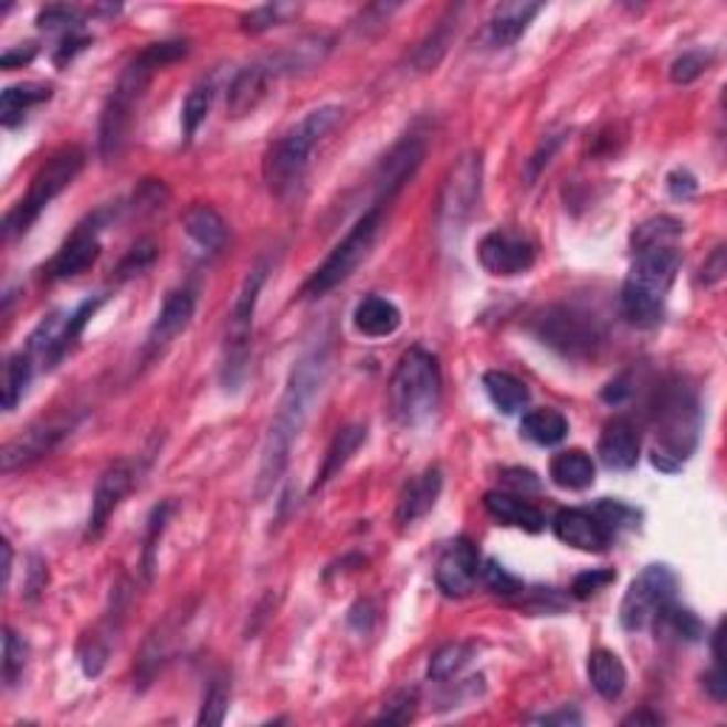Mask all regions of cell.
I'll return each instance as SVG.
<instances>
[{"label": "cell", "instance_id": "obj_1", "mask_svg": "<svg viewBox=\"0 0 727 727\" xmlns=\"http://www.w3.org/2000/svg\"><path fill=\"white\" fill-rule=\"evenodd\" d=\"M327 372H330V347L327 345H316L313 350H307L293 367L285 396L278 401V410L265 438V450H262V463H259L256 475V497H265L276 486L282 472L287 470L293 443H296L298 432L310 418L313 403H316L318 392L327 381Z\"/></svg>", "mask_w": 727, "mask_h": 727}, {"label": "cell", "instance_id": "obj_2", "mask_svg": "<svg viewBox=\"0 0 727 727\" xmlns=\"http://www.w3.org/2000/svg\"><path fill=\"white\" fill-rule=\"evenodd\" d=\"M188 54L186 40H162V43H151L146 46L137 57L123 69L117 86L108 94L103 114H99V131H97V146L99 157L106 162L119 159L123 148L128 143V134L134 126V112H137L139 99L146 97V88L151 86L154 74L159 69L171 66L179 57Z\"/></svg>", "mask_w": 727, "mask_h": 727}, {"label": "cell", "instance_id": "obj_3", "mask_svg": "<svg viewBox=\"0 0 727 727\" xmlns=\"http://www.w3.org/2000/svg\"><path fill=\"white\" fill-rule=\"evenodd\" d=\"M651 421H654L656 435L654 452H651L654 466L662 472L682 470V463L694 455L702 430L699 398L694 387L682 378H668L656 390Z\"/></svg>", "mask_w": 727, "mask_h": 727}, {"label": "cell", "instance_id": "obj_4", "mask_svg": "<svg viewBox=\"0 0 727 727\" xmlns=\"http://www.w3.org/2000/svg\"><path fill=\"white\" fill-rule=\"evenodd\" d=\"M629 278L622 285V316L634 327H656L665 313V298L682 265V251L676 245H651L634 251Z\"/></svg>", "mask_w": 727, "mask_h": 727}, {"label": "cell", "instance_id": "obj_5", "mask_svg": "<svg viewBox=\"0 0 727 727\" xmlns=\"http://www.w3.org/2000/svg\"><path fill=\"white\" fill-rule=\"evenodd\" d=\"M341 114H345V108L336 106V103L313 108V112H307L305 117L298 119L285 137H278L267 148L262 173H265V186L273 197H285V193H291L302 182L313 148L336 128Z\"/></svg>", "mask_w": 727, "mask_h": 727}, {"label": "cell", "instance_id": "obj_6", "mask_svg": "<svg viewBox=\"0 0 727 727\" xmlns=\"http://www.w3.org/2000/svg\"><path fill=\"white\" fill-rule=\"evenodd\" d=\"M441 403V367L432 352L412 347L390 378V412L401 426H418L435 415Z\"/></svg>", "mask_w": 727, "mask_h": 727}, {"label": "cell", "instance_id": "obj_7", "mask_svg": "<svg viewBox=\"0 0 727 727\" xmlns=\"http://www.w3.org/2000/svg\"><path fill=\"white\" fill-rule=\"evenodd\" d=\"M83 166H86V151L83 148L66 146L54 151L32 177L27 197L20 199L18 206L7 213V219H3V239L9 242V239L27 233L38 222L40 213L46 211L54 199L80 177Z\"/></svg>", "mask_w": 727, "mask_h": 727}, {"label": "cell", "instance_id": "obj_8", "mask_svg": "<svg viewBox=\"0 0 727 727\" xmlns=\"http://www.w3.org/2000/svg\"><path fill=\"white\" fill-rule=\"evenodd\" d=\"M267 271H271L267 259H259L256 265L247 271L236 298H233L231 318H228V333H225V352H222V383H225V390H239L247 376L253 316H256L259 293H262V287H265L267 282Z\"/></svg>", "mask_w": 727, "mask_h": 727}, {"label": "cell", "instance_id": "obj_9", "mask_svg": "<svg viewBox=\"0 0 727 727\" xmlns=\"http://www.w3.org/2000/svg\"><path fill=\"white\" fill-rule=\"evenodd\" d=\"M381 213L383 208L372 206L370 211L358 219L356 225L350 228V233L333 247L330 256H327L325 262L316 267V273L307 278L305 287H302V296L310 298V302L313 298L327 296V293L336 291L341 282H347V278L358 271V265H361L364 259L370 256L372 242H376L378 228H381Z\"/></svg>", "mask_w": 727, "mask_h": 727}, {"label": "cell", "instance_id": "obj_10", "mask_svg": "<svg viewBox=\"0 0 727 727\" xmlns=\"http://www.w3.org/2000/svg\"><path fill=\"white\" fill-rule=\"evenodd\" d=\"M483 179V157L470 151L457 159L443 179L441 197H438V233L441 239H455L466 231L472 213H475L477 199H481Z\"/></svg>", "mask_w": 727, "mask_h": 727}, {"label": "cell", "instance_id": "obj_11", "mask_svg": "<svg viewBox=\"0 0 727 727\" xmlns=\"http://www.w3.org/2000/svg\"><path fill=\"white\" fill-rule=\"evenodd\" d=\"M535 333L542 345L560 352L562 358H594L597 350L605 341L600 322L589 313H580L575 307H546L537 316Z\"/></svg>", "mask_w": 727, "mask_h": 727}, {"label": "cell", "instance_id": "obj_12", "mask_svg": "<svg viewBox=\"0 0 727 727\" xmlns=\"http://www.w3.org/2000/svg\"><path fill=\"white\" fill-rule=\"evenodd\" d=\"M676 597V575L654 562V566H645L640 571L634 582L629 586L625 597H622L620 605V625L625 631H645L651 629L654 622L662 620V614L668 611V605H674Z\"/></svg>", "mask_w": 727, "mask_h": 727}, {"label": "cell", "instance_id": "obj_13", "mask_svg": "<svg viewBox=\"0 0 727 727\" xmlns=\"http://www.w3.org/2000/svg\"><path fill=\"white\" fill-rule=\"evenodd\" d=\"M74 423H77L74 415H54L49 418V421H40L34 423V426H29L23 435L9 441L7 446H3V452H0V466H3V472L12 475V472L27 470L32 463L52 455L60 443L72 435Z\"/></svg>", "mask_w": 727, "mask_h": 727}, {"label": "cell", "instance_id": "obj_14", "mask_svg": "<svg viewBox=\"0 0 727 727\" xmlns=\"http://www.w3.org/2000/svg\"><path fill=\"white\" fill-rule=\"evenodd\" d=\"M106 213L108 211H97L88 222L77 225V231L63 242L54 259L49 262L46 276L54 278V282H63V278H74L80 273H86L88 267L97 262L99 256V228L106 225Z\"/></svg>", "mask_w": 727, "mask_h": 727}, {"label": "cell", "instance_id": "obj_15", "mask_svg": "<svg viewBox=\"0 0 727 727\" xmlns=\"http://www.w3.org/2000/svg\"><path fill=\"white\" fill-rule=\"evenodd\" d=\"M477 259L492 276H520V273H529L531 265H535V245L529 239L517 236V233L492 231L489 236L481 239Z\"/></svg>", "mask_w": 727, "mask_h": 727}, {"label": "cell", "instance_id": "obj_16", "mask_svg": "<svg viewBox=\"0 0 727 727\" xmlns=\"http://www.w3.org/2000/svg\"><path fill=\"white\" fill-rule=\"evenodd\" d=\"M423 154H426V148H423L421 139L407 137L381 159V166L376 171V208L390 206L392 199L403 191V186L421 168Z\"/></svg>", "mask_w": 727, "mask_h": 727}, {"label": "cell", "instance_id": "obj_17", "mask_svg": "<svg viewBox=\"0 0 727 727\" xmlns=\"http://www.w3.org/2000/svg\"><path fill=\"white\" fill-rule=\"evenodd\" d=\"M477 571H481V557H477L475 542L466 537L452 540L443 555L438 557L435 566V582L438 589L446 597H466L477 582Z\"/></svg>", "mask_w": 727, "mask_h": 727}, {"label": "cell", "instance_id": "obj_18", "mask_svg": "<svg viewBox=\"0 0 727 727\" xmlns=\"http://www.w3.org/2000/svg\"><path fill=\"white\" fill-rule=\"evenodd\" d=\"M131 486H134V470L131 463L126 461L112 463V466L99 475L92 497V515H88V529H86L88 540H97V537L106 531L108 520H112V515L117 512L119 503H123V497L131 492Z\"/></svg>", "mask_w": 727, "mask_h": 727}, {"label": "cell", "instance_id": "obj_19", "mask_svg": "<svg viewBox=\"0 0 727 727\" xmlns=\"http://www.w3.org/2000/svg\"><path fill=\"white\" fill-rule=\"evenodd\" d=\"M551 529H555L557 540L577 551H589V555H602L611 546V537H614L602 526L594 512L586 509L557 512Z\"/></svg>", "mask_w": 727, "mask_h": 727}, {"label": "cell", "instance_id": "obj_20", "mask_svg": "<svg viewBox=\"0 0 727 727\" xmlns=\"http://www.w3.org/2000/svg\"><path fill=\"white\" fill-rule=\"evenodd\" d=\"M193 293L191 291H171L159 307L157 318H154L151 330H148L146 338V352L148 356H159V352L166 350L171 345L173 338L179 333H186L188 325H191L193 318Z\"/></svg>", "mask_w": 727, "mask_h": 727}, {"label": "cell", "instance_id": "obj_21", "mask_svg": "<svg viewBox=\"0 0 727 727\" xmlns=\"http://www.w3.org/2000/svg\"><path fill=\"white\" fill-rule=\"evenodd\" d=\"M597 455L611 472H631L640 463V435L629 418H611L600 432Z\"/></svg>", "mask_w": 727, "mask_h": 727}, {"label": "cell", "instance_id": "obj_22", "mask_svg": "<svg viewBox=\"0 0 727 727\" xmlns=\"http://www.w3.org/2000/svg\"><path fill=\"white\" fill-rule=\"evenodd\" d=\"M271 83H276V77H273L265 57L242 69V72L233 77L231 88H228V114H231V117H245V114L256 112L259 103L267 97Z\"/></svg>", "mask_w": 727, "mask_h": 727}, {"label": "cell", "instance_id": "obj_23", "mask_svg": "<svg viewBox=\"0 0 727 727\" xmlns=\"http://www.w3.org/2000/svg\"><path fill=\"white\" fill-rule=\"evenodd\" d=\"M441 489H443V475L438 466H432V470L412 477V481L403 486L401 497H398V509H396L398 526L407 529V526H412L415 520H421V517L435 506Z\"/></svg>", "mask_w": 727, "mask_h": 727}, {"label": "cell", "instance_id": "obj_24", "mask_svg": "<svg viewBox=\"0 0 727 727\" xmlns=\"http://www.w3.org/2000/svg\"><path fill=\"white\" fill-rule=\"evenodd\" d=\"M483 509L489 512L497 523L503 526H515V529L523 531H537L546 529V517L537 506H531L526 497L520 495H509V492H486L483 495Z\"/></svg>", "mask_w": 727, "mask_h": 727}, {"label": "cell", "instance_id": "obj_25", "mask_svg": "<svg viewBox=\"0 0 727 727\" xmlns=\"http://www.w3.org/2000/svg\"><path fill=\"white\" fill-rule=\"evenodd\" d=\"M542 12V3H526V0H512L501 3L489 20V43L495 49L515 46L517 40L526 34L531 20Z\"/></svg>", "mask_w": 727, "mask_h": 727}, {"label": "cell", "instance_id": "obj_26", "mask_svg": "<svg viewBox=\"0 0 727 727\" xmlns=\"http://www.w3.org/2000/svg\"><path fill=\"white\" fill-rule=\"evenodd\" d=\"M352 325H356V330L367 338H387L401 327V310L392 305L390 298L367 296L356 305Z\"/></svg>", "mask_w": 727, "mask_h": 727}, {"label": "cell", "instance_id": "obj_27", "mask_svg": "<svg viewBox=\"0 0 727 727\" xmlns=\"http://www.w3.org/2000/svg\"><path fill=\"white\" fill-rule=\"evenodd\" d=\"M364 441H367V426H364V423H350V426H345V430H338L336 438H333V443H330V450H327L325 463H322V470H318L316 483H313L310 492L325 489L327 483H330L333 477L345 470L347 463H350V457L361 450Z\"/></svg>", "mask_w": 727, "mask_h": 727}, {"label": "cell", "instance_id": "obj_28", "mask_svg": "<svg viewBox=\"0 0 727 727\" xmlns=\"http://www.w3.org/2000/svg\"><path fill=\"white\" fill-rule=\"evenodd\" d=\"M182 225H186L188 236L206 253H219L228 245L225 219L219 217L211 206L197 202V206L188 208V211L182 213Z\"/></svg>", "mask_w": 727, "mask_h": 727}, {"label": "cell", "instance_id": "obj_29", "mask_svg": "<svg viewBox=\"0 0 727 727\" xmlns=\"http://www.w3.org/2000/svg\"><path fill=\"white\" fill-rule=\"evenodd\" d=\"M589 679L591 688L602 696V699H620L625 685H629V671L622 665L620 656L609 649H597L589 654Z\"/></svg>", "mask_w": 727, "mask_h": 727}, {"label": "cell", "instance_id": "obj_30", "mask_svg": "<svg viewBox=\"0 0 727 727\" xmlns=\"http://www.w3.org/2000/svg\"><path fill=\"white\" fill-rule=\"evenodd\" d=\"M594 475H597L594 461H591L589 452L582 450L557 452L549 463V477L555 481V486H560V489H571V492L589 489L591 483H594Z\"/></svg>", "mask_w": 727, "mask_h": 727}, {"label": "cell", "instance_id": "obj_31", "mask_svg": "<svg viewBox=\"0 0 727 727\" xmlns=\"http://www.w3.org/2000/svg\"><path fill=\"white\" fill-rule=\"evenodd\" d=\"M483 390H486L489 401L495 403V410L503 412V415H515V412L529 407V387L520 378L512 376V372L489 370L483 376Z\"/></svg>", "mask_w": 727, "mask_h": 727}, {"label": "cell", "instance_id": "obj_32", "mask_svg": "<svg viewBox=\"0 0 727 727\" xmlns=\"http://www.w3.org/2000/svg\"><path fill=\"white\" fill-rule=\"evenodd\" d=\"M457 12H461V7L446 9V14L438 20V27L421 40V46H418L415 54H412V66H415L418 72H435L438 63L443 60V54L450 52L452 34H455L457 29Z\"/></svg>", "mask_w": 727, "mask_h": 727}, {"label": "cell", "instance_id": "obj_33", "mask_svg": "<svg viewBox=\"0 0 727 727\" xmlns=\"http://www.w3.org/2000/svg\"><path fill=\"white\" fill-rule=\"evenodd\" d=\"M49 97H52L49 83H20V86L3 88V94H0V123L7 128H14L29 108L46 103Z\"/></svg>", "mask_w": 727, "mask_h": 727}, {"label": "cell", "instance_id": "obj_34", "mask_svg": "<svg viewBox=\"0 0 727 727\" xmlns=\"http://www.w3.org/2000/svg\"><path fill=\"white\" fill-rule=\"evenodd\" d=\"M103 302H106V296H94V298H86L83 305L77 307L74 313H69L66 322H63V327H60L57 338H54L52 350H49L46 356V367H54V364H60V358L69 356V352L74 350V345H77V338L83 336V330H86V325L94 318V313L103 307Z\"/></svg>", "mask_w": 727, "mask_h": 727}, {"label": "cell", "instance_id": "obj_35", "mask_svg": "<svg viewBox=\"0 0 727 727\" xmlns=\"http://www.w3.org/2000/svg\"><path fill=\"white\" fill-rule=\"evenodd\" d=\"M523 438H529L537 446H557L569 435V421L557 410H531L520 421Z\"/></svg>", "mask_w": 727, "mask_h": 727}, {"label": "cell", "instance_id": "obj_36", "mask_svg": "<svg viewBox=\"0 0 727 727\" xmlns=\"http://www.w3.org/2000/svg\"><path fill=\"white\" fill-rule=\"evenodd\" d=\"M34 376V356L29 350H20L9 356L7 372H3V410L12 412L20 403V398L27 396L29 381Z\"/></svg>", "mask_w": 727, "mask_h": 727}, {"label": "cell", "instance_id": "obj_37", "mask_svg": "<svg viewBox=\"0 0 727 727\" xmlns=\"http://www.w3.org/2000/svg\"><path fill=\"white\" fill-rule=\"evenodd\" d=\"M472 654H475V649H472L470 642H450V645H443V649H438L435 654H432L426 676L435 682L452 679V676L461 674V671L470 665Z\"/></svg>", "mask_w": 727, "mask_h": 727}, {"label": "cell", "instance_id": "obj_38", "mask_svg": "<svg viewBox=\"0 0 727 727\" xmlns=\"http://www.w3.org/2000/svg\"><path fill=\"white\" fill-rule=\"evenodd\" d=\"M682 231H685V225H682L679 219L654 217L636 228L631 242H634V251H642V247L651 245H676V239L682 236Z\"/></svg>", "mask_w": 727, "mask_h": 727}, {"label": "cell", "instance_id": "obj_39", "mask_svg": "<svg viewBox=\"0 0 727 727\" xmlns=\"http://www.w3.org/2000/svg\"><path fill=\"white\" fill-rule=\"evenodd\" d=\"M228 705H231V676L222 674L211 682V688L202 699V708H199L197 725H222Z\"/></svg>", "mask_w": 727, "mask_h": 727}, {"label": "cell", "instance_id": "obj_40", "mask_svg": "<svg viewBox=\"0 0 727 727\" xmlns=\"http://www.w3.org/2000/svg\"><path fill=\"white\" fill-rule=\"evenodd\" d=\"M29 662V645L27 640L12 629H3V682L7 688H14L27 671Z\"/></svg>", "mask_w": 727, "mask_h": 727}, {"label": "cell", "instance_id": "obj_41", "mask_svg": "<svg viewBox=\"0 0 727 727\" xmlns=\"http://www.w3.org/2000/svg\"><path fill=\"white\" fill-rule=\"evenodd\" d=\"M211 103H213L211 83H199V86H193L191 92H188L186 106H182V131H186L188 139H191L193 134H197V128L206 123L208 112H211Z\"/></svg>", "mask_w": 727, "mask_h": 727}, {"label": "cell", "instance_id": "obj_42", "mask_svg": "<svg viewBox=\"0 0 727 727\" xmlns=\"http://www.w3.org/2000/svg\"><path fill=\"white\" fill-rule=\"evenodd\" d=\"M710 63H714V52H705V49H691V52L679 54V57L671 63V80L676 86H688L696 77L708 72Z\"/></svg>", "mask_w": 727, "mask_h": 727}, {"label": "cell", "instance_id": "obj_43", "mask_svg": "<svg viewBox=\"0 0 727 727\" xmlns=\"http://www.w3.org/2000/svg\"><path fill=\"white\" fill-rule=\"evenodd\" d=\"M154 262H157V245H154V239H139L137 245H134L117 265V278L143 276L146 271H151Z\"/></svg>", "mask_w": 727, "mask_h": 727}, {"label": "cell", "instance_id": "obj_44", "mask_svg": "<svg viewBox=\"0 0 727 727\" xmlns=\"http://www.w3.org/2000/svg\"><path fill=\"white\" fill-rule=\"evenodd\" d=\"M293 12H298V9L285 7V3H267V7H259V9H253L251 14L242 18V32L259 34V32H267V29H273V27H282L287 14H293Z\"/></svg>", "mask_w": 727, "mask_h": 727}, {"label": "cell", "instance_id": "obj_45", "mask_svg": "<svg viewBox=\"0 0 727 727\" xmlns=\"http://www.w3.org/2000/svg\"><path fill=\"white\" fill-rule=\"evenodd\" d=\"M168 515H171V503H162L148 517V535H146V549H143V571H146V580H151L154 575V562H157V542L162 529H166Z\"/></svg>", "mask_w": 727, "mask_h": 727}, {"label": "cell", "instance_id": "obj_46", "mask_svg": "<svg viewBox=\"0 0 727 727\" xmlns=\"http://www.w3.org/2000/svg\"><path fill=\"white\" fill-rule=\"evenodd\" d=\"M594 515L600 517V523L611 531V535L620 529H631V526H636V520H640V515L620 501H600L597 503Z\"/></svg>", "mask_w": 727, "mask_h": 727}, {"label": "cell", "instance_id": "obj_47", "mask_svg": "<svg viewBox=\"0 0 727 727\" xmlns=\"http://www.w3.org/2000/svg\"><path fill=\"white\" fill-rule=\"evenodd\" d=\"M483 582H486V589L497 597L523 594V582L517 580L512 571L503 569L497 560H486V566H483Z\"/></svg>", "mask_w": 727, "mask_h": 727}, {"label": "cell", "instance_id": "obj_48", "mask_svg": "<svg viewBox=\"0 0 727 727\" xmlns=\"http://www.w3.org/2000/svg\"><path fill=\"white\" fill-rule=\"evenodd\" d=\"M418 708V694L415 691H401V694L392 696L387 705H383V714L378 716V721H392V725H407V721L415 716Z\"/></svg>", "mask_w": 727, "mask_h": 727}, {"label": "cell", "instance_id": "obj_49", "mask_svg": "<svg viewBox=\"0 0 727 727\" xmlns=\"http://www.w3.org/2000/svg\"><path fill=\"white\" fill-rule=\"evenodd\" d=\"M38 27L46 29V32L63 29V32L72 34L80 27V12L72 7H46L38 14Z\"/></svg>", "mask_w": 727, "mask_h": 727}, {"label": "cell", "instance_id": "obj_50", "mask_svg": "<svg viewBox=\"0 0 727 727\" xmlns=\"http://www.w3.org/2000/svg\"><path fill=\"white\" fill-rule=\"evenodd\" d=\"M662 620L668 622L671 629L676 631V636H682V640L688 642H696L702 636V622L696 620L694 611L688 609H676V605H668V611L662 614ZM660 620V622H662Z\"/></svg>", "mask_w": 727, "mask_h": 727}, {"label": "cell", "instance_id": "obj_51", "mask_svg": "<svg viewBox=\"0 0 727 727\" xmlns=\"http://www.w3.org/2000/svg\"><path fill=\"white\" fill-rule=\"evenodd\" d=\"M614 580H617V575H614V571H609V569L582 571V575H577L575 582H571V591H575L577 600H589L591 594L602 591L605 586H611Z\"/></svg>", "mask_w": 727, "mask_h": 727}, {"label": "cell", "instance_id": "obj_52", "mask_svg": "<svg viewBox=\"0 0 727 727\" xmlns=\"http://www.w3.org/2000/svg\"><path fill=\"white\" fill-rule=\"evenodd\" d=\"M562 146V134H555V137H546L540 143V148H537L535 154H531L529 166H526V182H535L537 177H540V171L551 162V157L557 154V148Z\"/></svg>", "mask_w": 727, "mask_h": 727}, {"label": "cell", "instance_id": "obj_53", "mask_svg": "<svg viewBox=\"0 0 727 727\" xmlns=\"http://www.w3.org/2000/svg\"><path fill=\"white\" fill-rule=\"evenodd\" d=\"M501 477H503V483H506V486H512V489H517V492H537V489H540V481H537L535 472H529V470H506Z\"/></svg>", "mask_w": 727, "mask_h": 727}, {"label": "cell", "instance_id": "obj_54", "mask_svg": "<svg viewBox=\"0 0 727 727\" xmlns=\"http://www.w3.org/2000/svg\"><path fill=\"white\" fill-rule=\"evenodd\" d=\"M88 43H92V40H88L86 34H74V32L66 34V38H63V43H60L57 52H54V63H57V66H63L66 60H72L74 54L83 52Z\"/></svg>", "mask_w": 727, "mask_h": 727}, {"label": "cell", "instance_id": "obj_55", "mask_svg": "<svg viewBox=\"0 0 727 727\" xmlns=\"http://www.w3.org/2000/svg\"><path fill=\"white\" fill-rule=\"evenodd\" d=\"M668 191L676 199H691L696 193V179L688 171H674L668 177Z\"/></svg>", "mask_w": 727, "mask_h": 727}, {"label": "cell", "instance_id": "obj_56", "mask_svg": "<svg viewBox=\"0 0 727 727\" xmlns=\"http://www.w3.org/2000/svg\"><path fill=\"white\" fill-rule=\"evenodd\" d=\"M721 276H725V247H716L714 256L702 265V282L716 285V282H721Z\"/></svg>", "mask_w": 727, "mask_h": 727}, {"label": "cell", "instance_id": "obj_57", "mask_svg": "<svg viewBox=\"0 0 727 727\" xmlns=\"http://www.w3.org/2000/svg\"><path fill=\"white\" fill-rule=\"evenodd\" d=\"M34 54H38L34 43H27V46H20V49H7V52L0 54V66L18 69V66H23V63H32Z\"/></svg>", "mask_w": 727, "mask_h": 727}, {"label": "cell", "instance_id": "obj_58", "mask_svg": "<svg viewBox=\"0 0 727 727\" xmlns=\"http://www.w3.org/2000/svg\"><path fill=\"white\" fill-rule=\"evenodd\" d=\"M705 691H708L710 696H714L716 702H725L727 699V679H725V671H721V665L716 662L714 668L705 674Z\"/></svg>", "mask_w": 727, "mask_h": 727}, {"label": "cell", "instance_id": "obj_59", "mask_svg": "<svg viewBox=\"0 0 727 727\" xmlns=\"http://www.w3.org/2000/svg\"><path fill=\"white\" fill-rule=\"evenodd\" d=\"M29 586H27V597L29 600H34V597L40 594V591L46 589V566H43V560H38V557H32V569H29Z\"/></svg>", "mask_w": 727, "mask_h": 727}, {"label": "cell", "instance_id": "obj_60", "mask_svg": "<svg viewBox=\"0 0 727 727\" xmlns=\"http://www.w3.org/2000/svg\"><path fill=\"white\" fill-rule=\"evenodd\" d=\"M535 721H540V725H580L582 721V716L577 714L575 708H562V710H557V714H546V716H537Z\"/></svg>", "mask_w": 727, "mask_h": 727}, {"label": "cell", "instance_id": "obj_61", "mask_svg": "<svg viewBox=\"0 0 727 727\" xmlns=\"http://www.w3.org/2000/svg\"><path fill=\"white\" fill-rule=\"evenodd\" d=\"M622 725H662L660 714H631L622 719Z\"/></svg>", "mask_w": 727, "mask_h": 727}, {"label": "cell", "instance_id": "obj_62", "mask_svg": "<svg viewBox=\"0 0 727 727\" xmlns=\"http://www.w3.org/2000/svg\"><path fill=\"white\" fill-rule=\"evenodd\" d=\"M9 577H12V542L3 540V586H9Z\"/></svg>", "mask_w": 727, "mask_h": 727}]
</instances>
